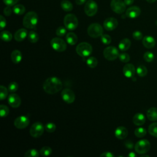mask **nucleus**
I'll return each mask as SVG.
<instances>
[{"instance_id":"obj_1","label":"nucleus","mask_w":157,"mask_h":157,"mask_svg":"<svg viewBox=\"0 0 157 157\" xmlns=\"http://www.w3.org/2000/svg\"><path fill=\"white\" fill-rule=\"evenodd\" d=\"M63 87L62 82L56 77L47 78L43 84L44 91L50 94H53L61 90Z\"/></svg>"},{"instance_id":"obj_2","label":"nucleus","mask_w":157,"mask_h":157,"mask_svg":"<svg viewBox=\"0 0 157 157\" xmlns=\"http://www.w3.org/2000/svg\"><path fill=\"white\" fill-rule=\"evenodd\" d=\"M38 22V16L35 12H29L23 17V25L28 29L34 28Z\"/></svg>"},{"instance_id":"obj_3","label":"nucleus","mask_w":157,"mask_h":157,"mask_svg":"<svg viewBox=\"0 0 157 157\" xmlns=\"http://www.w3.org/2000/svg\"><path fill=\"white\" fill-rule=\"evenodd\" d=\"M75 50L79 56L82 57H87L92 53L93 48L89 43L83 42L77 45Z\"/></svg>"},{"instance_id":"obj_4","label":"nucleus","mask_w":157,"mask_h":157,"mask_svg":"<svg viewBox=\"0 0 157 157\" xmlns=\"http://www.w3.org/2000/svg\"><path fill=\"white\" fill-rule=\"evenodd\" d=\"M64 25L67 29L73 31L78 26V19L76 16L72 13L67 14L64 18Z\"/></svg>"},{"instance_id":"obj_5","label":"nucleus","mask_w":157,"mask_h":157,"mask_svg":"<svg viewBox=\"0 0 157 157\" xmlns=\"http://www.w3.org/2000/svg\"><path fill=\"white\" fill-rule=\"evenodd\" d=\"M87 33L91 37L97 38L101 37L103 34V28L99 23H91L88 27Z\"/></svg>"},{"instance_id":"obj_6","label":"nucleus","mask_w":157,"mask_h":157,"mask_svg":"<svg viewBox=\"0 0 157 157\" xmlns=\"http://www.w3.org/2000/svg\"><path fill=\"white\" fill-rule=\"evenodd\" d=\"M135 151L140 155H143L148 152L150 149V143L147 139L139 140L134 146Z\"/></svg>"},{"instance_id":"obj_7","label":"nucleus","mask_w":157,"mask_h":157,"mask_svg":"<svg viewBox=\"0 0 157 157\" xmlns=\"http://www.w3.org/2000/svg\"><path fill=\"white\" fill-rule=\"evenodd\" d=\"M45 126L41 122L37 121L32 124L29 129L31 136L34 138H37L41 136L44 131Z\"/></svg>"},{"instance_id":"obj_8","label":"nucleus","mask_w":157,"mask_h":157,"mask_svg":"<svg viewBox=\"0 0 157 157\" xmlns=\"http://www.w3.org/2000/svg\"><path fill=\"white\" fill-rule=\"evenodd\" d=\"M103 55L106 59L109 61H113L118 57L119 52L115 47L109 46L104 50Z\"/></svg>"},{"instance_id":"obj_9","label":"nucleus","mask_w":157,"mask_h":157,"mask_svg":"<svg viewBox=\"0 0 157 157\" xmlns=\"http://www.w3.org/2000/svg\"><path fill=\"white\" fill-rule=\"evenodd\" d=\"M50 45L53 50L59 52H64L67 48L66 42L63 39L59 37L53 38L50 41Z\"/></svg>"},{"instance_id":"obj_10","label":"nucleus","mask_w":157,"mask_h":157,"mask_svg":"<svg viewBox=\"0 0 157 157\" xmlns=\"http://www.w3.org/2000/svg\"><path fill=\"white\" fill-rule=\"evenodd\" d=\"M98 7L96 2L93 0H88L86 1L85 7L84 11L86 15L92 17L94 15L98 12Z\"/></svg>"},{"instance_id":"obj_11","label":"nucleus","mask_w":157,"mask_h":157,"mask_svg":"<svg viewBox=\"0 0 157 157\" xmlns=\"http://www.w3.org/2000/svg\"><path fill=\"white\" fill-rule=\"evenodd\" d=\"M112 10L117 13H122L126 10V4L121 0H112L110 2Z\"/></svg>"},{"instance_id":"obj_12","label":"nucleus","mask_w":157,"mask_h":157,"mask_svg":"<svg viewBox=\"0 0 157 157\" xmlns=\"http://www.w3.org/2000/svg\"><path fill=\"white\" fill-rule=\"evenodd\" d=\"M13 124L17 129H25L29 124V119L25 115H21L15 119Z\"/></svg>"},{"instance_id":"obj_13","label":"nucleus","mask_w":157,"mask_h":157,"mask_svg":"<svg viewBox=\"0 0 157 157\" xmlns=\"http://www.w3.org/2000/svg\"><path fill=\"white\" fill-rule=\"evenodd\" d=\"M62 99L67 104H72L75 99V96L72 90L69 88H65L61 92Z\"/></svg>"},{"instance_id":"obj_14","label":"nucleus","mask_w":157,"mask_h":157,"mask_svg":"<svg viewBox=\"0 0 157 157\" xmlns=\"http://www.w3.org/2000/svg\"><path fill=\"white\" fill-rule=\"evenodd\" d=\"M118 25V20L113 17H109L106 18L104 21V28L107 31L114 30Z\"/></svg>"},{"instance_id":"obj_15","label":"nucleus","mask_w":157,"mask_h":157,"mask_svg":"<svg viewBox=\"0 0 157 157\" xmlns=\"http://www.w3.org/2000/svg\"><path fill=\"white\" fill-rule=\"evenodd\" d=\"M8 103L13 108H17L21 104V99L20 97L16 93H11L8 96Z\"/></svg>"},{"instance_id":"obj_16","label":"nucleus","mask_w":157,"mask_h":157,"mask_svg":"<svg viewBox=\"0 0 157 157\" xmlns=\"http://www.w3.org/2000/svg\"><path fill=\"white\" fill-rule=\"evenodd\" d=\"M136 69L132 64H126L123 68V72L125 77L128 78H132L134 76L136 73Z\"/></svg>"},{"instance_id":"obj_17","label":"nucleus","mask_w":157,"mask_h":157,"mask_svg":"<svg viewBox=\"0 0 157 157\" xmlns=\"http://www.w3.org/2000/svg\"><path fill=\"white\" fill-rule=\"evenodd\" d=\"M140 9L137 6H132L129 7L126 11V17L130 18H136L140 14Z\"/></svg>"},{"instance_id":"obj_18","label":"nucleus","mask_w":157,"mask_h":157,"mask_svg":"<svg viewBox=\"0 0 157 157\" xmlns=\"http://www.w3.org/2000/svg\"><path fill=\"white\" fill-rule=\"evenodd\" d=\"M128 134V129L124 126H118L115 131V136L118 139H125Z\"/></svg>"},{"instance_id":"obj_19","label":"nucleus","mask_w":157,"mask_h":157,"mask_svg":"<svg viewBox=\"0 0 157 157\" xmlns=\"http://www.w3.org/2000/svg\"><path fill=\"white\" fill-rule=\"evenodd\" d=\"M156 41L154 37L150 36H146L142 39V44L147 48H151L155 47Z\"/></svg>"},{"instance_id":"obj_20","label":"nucleus","mask_w":157,"mask_h":157,"mask_svg":"<svg viewBox=\"0 0 157 157\" xmlns=\"http://www.w3.org/2000/svg\"><path fill=\"white\" fill-rule=\"evenodd\" d=\"M28 36V31L25 28H21L18 29L15 34H14V39L17 42H21L23 41Z\"/></svg>"},{"instance_id":"obj_21","label":"nucleus","mask_w":157,"mask_h":157,"mask_svg":"<svg viewBox=\"0 0 157 157\" xmlns=\"http://www.w3.org/2000/svg\"><path fill=\"white\" fill-rule=\"evenodd\" d=\"M132 121L134 124L137 126H141L145 123V117L143 113H137L134 115L132 118Z\"/></svg>"},{"instance_id":"obj_22","label":"nucleus","mask_w":157,"mask_h":157,"mask_svg":"<svg viewBox=\"0 0 157 157\" xmlns=\"http://www.w3.org/2000/svg\"><path fill=\"white\" fill-rule=\"evenodd\" d=\"M22 57L21 52L18 50H13L10 55L11 60L14 64H18L20 63L22 59Z\"/></svg>"},{"instance_id":"obj_23","label":"nucleus","mask_w":157,"mask_h":157,"mask_svg":"<svg viewBox=\"0 0 157 157\" xmlns=\"http://www.w3.org/2000/svg\"><path fill=\"white\" fill-rule=\"evenodd\" d=\"M131 40L128 39V38H124L118 44V48L123 52H125L126 50H128L129 47H131Z\"/></svg>"},{"instance_id":"obj_24","label":"nucleus","mask_w":157,"mask_h":157,"mask_svg":"<svg viewBox=\"0 0 157 157\" xmlns=\"http://www.w3.org/2000/svg\"><path fill=\"white\" fill-rule=\"evenodd\" d=\"M147 117L150 121H155L157 120V108L151 107L147 112Z\"/></svg>"},{"instance_id":"obj_25","label":"nucleus","mask_w":157,"mask_h":157,"mask_svg":"<svg viewBox=\"0 0 157 157\" xmlns=\"http://www.w3.org/2000/svg\"><path fill=\"white\" fill-rule=\"evenodd\" d=\"M66 39L67 42L71 45H74L76 44L78 40V37L77 35L72 32H69L66 34Z\"/></svg>"},{"instance_id":"obj_26","label":"nucleus","mask_w":157,"mask_h":157,"mask_svg":"<svg viewBox=\"0 0 157 157\" xmlns=\"http://www.w3.org/2000/svg\"><path fill=\"white\" fill-rule=\"evenodd\" d=\"M61 7L66 12H70L73 9L72 4L67 0H63L61 2Z\"/></svg>"},{"instance_id":"obj_27","label":"nucleus","mask_w":157,"mask_h":157,"mask_svg":"<svg viewBox=\"0 0 157 157\" xmlns=\"http://www.w3.org/2000/svg\"><path fill=\"white\" fill-rule=\"evenodd\" d=\"M12 10L15 14L18 15H21L25 13V7L22 4H16L13 6Z\"/></svg>"},{"instance_id":"obj_28","label":"nucleus","mask_w":157,"mask_h":157,"mask_svg":"<svg viewBox=\"0 0 157 157\" xmlns=\"http://www.w3.org/2000/svg\"><path fill=\"white\" fill-rule=\"evenodd\" d=\"M28 40L31 43H36L38 41L39 37L38 34L34 31H31L28 34Z\"/></svg>"},{"instance_id":"obj_29","label":"nucleus","mask_w":157,"mask_h":157,"mask_svg":"<svg viewBox=\"0 0 157 157\" xmlns=\"http://www.w3.org/2000/svg\"><path fill=\"white\" fill-rule=\"evenodd\" d=\"M1 39L5 42H9L12 39V34L8 31H2L0 34Z\"/></svg>"},{"instance_id":"obj_30","label":"nucleus","mask_w":157,"mask_h":157,"mask_svg":"<svg viewBox=\"0 0 157 157\" xmlns=\"http://www.w3.org/2000/svg\"><path fill=\"white\" fill-rule=\"evenodd\" d=\"M136 72L139 77H144L147 74L148 70L147 67L144 65L139 66L136 69Z\"/></svg>"},{"instance_id":"obj_31","label":"nucleus","mask_w":157,"mask_h":157,"mask_svg":"<svg viewBox=\"0 0 157 157\" xmlns=\"http://www.w3.org/2000/svg\"><path fill=\"white\" fill-rule=\"evenodd\" d=\"M86 64L88 67H90V68H94L97 66L98 61V59L94 57V56H91L89 57L87 59H86Z\"/></svg>"},{"instance_id":"obj_32","label":"nucleus","mask_w":157,"mask_h":157,"mask_svg":"<svg viewBox=\"0 0 157 157\" xmlns=\"http://www.w3.org/2000/svg\"><path fill=\"white\" fill-rule=\"evenodd\" d=\"M148 131L151 136L157 137V122L153 123L148 126Z\"/></svg>"},{"instance_id":"obj_33","label":"nucleus","mask_w":157,"mask_h":157,"mask_svg":"<svg viewBox=\"0 0 157 157\" xmlns=\"http://www.w3.org/2000/svg\"><path fill=\"white\" fill-rule=\"evenodd\" d=\"M147 134V131L144 128L139 127L137 128L134 131V134L137 137L141 138L145 136Z\"/></svg>"},{"instance_id":"obj_34","label":"nucleus","mask_w":157,"mask_h":157,"mask_svg":"<svg viewBox=\"0 0 157 157\" xmlns=\"http://www.w3.org/2000/svg\"><path fill=\"white\" fill-rule=\"evenodd\" d=\"M39 153L42 156H48L52 154V150L50 147L45 146V147H43L42 148H41Z\"/></svg>"},{"instance_id":"obj_35","label":"nucleus","mask_w":157,"mask_h":157,"mask_svg":"<svg viewBox=\"0 0 157 157\" xmlns=\"http://www.w3.org/2000/svg\"><path fill=\"white\" fill-rule=\"evenodd\" d=\"M39 152L34 148H32L26 151L24 155L25 157H37L39 155Z\"/></svg>"},{"instance_id":"obj_36","label":"nucleus","mask_w":157,"mask_h":157,"mask_svg":"<svg viewBox=\"0 0 157 157\" xmlns=\"http://www.w3.org/2000/svg\"><path fill=\"white\" fill-rule=\"evenodd\" d=\"M9 113V107L4 104H1L0 105V115L1 117L4 118L7 117Z\"/></svg>"},{"instance_id":"obj_37","label":"nucleus","mask_w":157,"mask_h":157,"mask_svg":"<svg viewBox=\"0 0 157 157\" xmlns=\"http://www.w3.org/2000/svg\"><path fill=\"white\" fill-rule=\"evenodd\" d=\"M8 88H7L3 85L0 86V99L1 101L7 98L8 95Z\"/></svg>"},{"instance_id":"obj_38","label":"nucleus","mask_w":157,"mask_h":157,"mask_svg":"<svg viewBox=\"0 0 157 157\" xmlns=\"http://www.w3.org/2000/svg\"><path fill=\"white\" fill-rule=\"evenodd\" d=\"M45 129L48 132H53L56 129V125L55 123L52 122L47 123L45 124Z\"/></svg>"},{"instance_id":"obj_39","label":"nucleus","mask_w":157,"mask_h":157,"mask_svg":"<svg viewBox=\"0 0 157 157\" xmlns=\"http://www.w3.org/2000/svg\"><path fill=\"white\" fill-rule=\"evenodd\" d=\"M7 88L10 93H13L17 91V90L18 88V85L15 82H12L9 84Z\"/></svg>"},{"instance_id":"obj_40","label":"nucleus","mask_w":157,"mask_h":157,"mask_svg":"<svg viewBox=\"0 0 157 157\" xmlns=\"http://www.w3.org/2000/svg\"><path fill=\"white\" fill-rule=\"evenodd\" d=\"M101 40L104 45H109L111 43V37L108 34H102L101 36Z\"/></svg>"},{"instance_id":"obj_41","label":"nucleus","mask_w":157,"mask_h":157,"mask_svg":"<svg viewBox=\"0 0 157 157\" xmlns=\"http://www.w3.org/2000/svg\"><path fill=\"white\" fill-rule=\"evenodd\" d=\"M154 55L151 52H146L144 54V59L147 62H151L154 59Z\"/></svg>"},{"instance_id":"obj_42","label":"nucleus","mask_w":157,"mask_h":157,"mask_svg":"<svg viewBox=\"0 0 157 157\" xmlns=\"http://www.w3.org/2000/svg\"><path fill=\"white\" fill-rule=\"evenodd\" d=\"M119 59L123 63H128L130 60L129 55L126 53H121L119 54Z\"/></svg>"},{"instance_id":"obj_43","label":"nucleus","mask_w":157,"mask_h":157,"mask_svg":"<svg viewBox=\"0 0 157 157\" xmlns=\"http://www.w3.org/2000/svg\"><path fill=\"white\" fill-rule=\"evenodd\" d=\"M66 28L63 26L58 27L56 30V34L59 37L64 36L66 34Z\"/></svg>"},{"instance_id":"obj_44","label":"nucleus","mask_w":157,"mask_h":157,"mask_svg":"<svg viewBox=\"0 0 157 157\" xmlns=\"http://www.w3.org/2000/svg\"><path fill=\"white\" fill-rule=\"evenodd\" d=\"M132 37L137 40H139L143 39V34L139 31H135L132 33Z\"/></svg>"},{"instance_id":"obj_45","label":"nucleus","mask_w":157,"mask_h":157,"mask_svg":"<svg viewBox=\"0 0 157 157\" xmlns=\"http://www.w3.org/2000/svg\"><path fill=\"white\" fill-rule=\"evenodd\" d=\"M18 1L19 0H3V2L8 6H15Z\"/></svg>"},{"instance_id":"obj_46","label":"nucleus","mask_w":157,"mask_h":157,"mask_svg":"<svg viewBox=\"0 0 157 157\" xmlns=\"http://www.w3.org/2000/svg\"><path fill=\"white\" fill-rule=\"evenodd\" d=\"M6 26V20L5 18L2 16H0V29L1 30H2Z\"/></svg>"},{"instance_id":"obj_47","label":"nucleus","mask_w":157,"mask_h":157,"mask_svg":"<svg viewBox=\"0 0 157 157\" xmlns=\"http://www.w3.org/2000/svg\"><path fill=\"white\" fill-rule=\"evenodd\" d=\"M3 12H4V14L6 16H9L11 15L12 13V9L10 7V6H7L4 9V10H3Z\"/></svg>"},{"instance_id":"obj_48","label":"nucleus","mask_w":157,"mask_h":157,"mask_svg":"<svg viewBox=\"0 0 157 157\" xmlns=\"http://www.w3.org/2000/svg\"><path fill=\"white\" fill-rule=\"evenodd\" d=\"M124 145L128 149H132L134 147V144H133L132 142L129 140L124 142Z\"/></svg>"},{"instance_id":"obj_49","label":"nucleus","mask_w":157,"mask_h":157,"mask_svg":"<svg viewBox=\"0 0 157 157\" xmlns=\"http://www.w3.org/2000/svg\"><path fill=\"white\" fill-rule=\"evenodd\" d=\"M101 157H102V156H104V157H113L114 156V155L110 152V151H105L104 153H102L101 155H100Z\"/></svg>"},{"instance_id":"obj_50","label":"nucleus","mask_w":157,"mask_h":157,"mask_svg":"<svg viewBox=\"0 0 157 157\" xmlns=\"http://www.w3.org/2000/svg\"><path fill=\"white\" fill-rule=\"evenodd\" d=\"M87 1V0H75V2L77 5H82L85 3Z\"/></svg>"},{"instance_id":"obj_51","label":"nucleus","mask_w":157,"mask_h":157,"mask_svg":"<svg viewBox=\"0 0 157 157\" xmlns=\"http://www.w3.org/2000/svg\"><path fill=\"white\" fill-rule=\"evenodd\" d=\"M124 2L126 5L129 6V5H131L132 4H133L134 0H124Z\"/></svg>"},{"instance_id":"obj_52","label":"nucleus","mask_w":157,"mask_h":157,"mask_svg":"<svg viewBox=\"0 0 157 157\" xmlns=\"http://www.w3.org/2000/svg\"><path fill=\"white\" fill-rule=\"evenodd\" d=\"M128 156H129V157H136V155L134 152H130V153L128 154Z\"/></svg>"},{"instance_id":"obj_53","label":"nucleus","mask_w":157,"mask_h":157,"mask_svg":"<svg viewBox=\"0 0 157 157\" xmlns=\"http://www.w3.org/2000/svg\"><path fill=\"white\" fill-rule=\"evenodd\" d=\"M149 3H153V2H155L156 0H146Z\"/></svg>"},{"instance_id":"obj_54","label":"nucleus","mask_w":157,"mask_h":157,"mask_svg":"<svg viewBox=\"0 0 157 157\" xmlns=\"http://www.w3.org/2000/svg\"><path fill=\"white\" fill-rule=\"evenodd\" d=\"M145 156H146V157H149V155H142L141 156V157H145Z\"/></svg>"}]
</instances>
